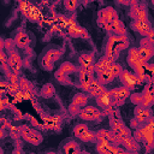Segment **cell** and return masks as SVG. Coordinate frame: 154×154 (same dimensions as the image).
<instances>
[{
	"label": "cell",
	"instance_id": "cell-7",
	"mask_svg": "<svg viewBox=\"0 0 154 154\" xmlns=\"http://www.w3.org/2000/svg\"><path fill=\"white\" fill-rule=\"evenodd\" d=\"M109 93H111V96H112V106H120L129 97L131 90H129L128 88H125L123 85V87L114 88V89L109 90Z\"/></svg>",
	"mask_w": 154,
	"mask_h": 154
},
{
	"label": "cell",
	"instance_id": "cell-40",
	"mask_svg": "<svg viewBox=\"0 0 154 154\" xmlns=\"http://www.w3.org/2000/svg\"><path fill=\"white\" fill-rule=\"evenodd\" d=\"M45 122H46L45 126L48 128V129H53V128L59 126V122L57 120V118H46Z\"/></svg>",
	"mask_w": 154,
	"mask_h": 154
},
{
	"label": "cell",
	"instance_id": "cell-46",
	"mask_svg": "<svg viewBox=\"0 0 154 154\" xmlns=\"http://www.w3.org/2000/svg\"><path fill=\"white\" fill-rule=\"evenodd\" d=\"M141 125H142V124H141L135 117L130 120V128H132V129H136V128H138V126H141Z\"/></svg>",
	"mask_w": 154,
	"mask_h": 154
},
{
	"label": "cell",
	"instance_id": "cell-21",
	"mask_svg": "<svg viewBox=\"0 0 154 154\" xmlns=\"http://www.w3.org/2000/svg\"><path fill=\"white\" fill-rule=\"evenodd\" d=\"M112 63H113V61H112L108 57H106V55L101 57L96 63H94L95 72H96V73H99V72H102V71L108 70V67H109V65H111Z\"/></svg>",
	"mask_w": 154,
	"mask_h": 154
},
{
	"label": "cell",
	"instance_id": "cell-17",
	"mask_svg": "<svg viewBox=\"0 0 154 154\" xmlns=\"http://www.w3.org/2000/svg\"><path fill=\"white\" fill-rule=\"evenodd\" d=\"M120 146H123L124 149L128 150V152H138V149H140V144H138V142H137L131 135H129V136H124V137L122 138Z\"/></svg>",
	"mask_w": 154,
	"mask_h": 154
},
{
	"label": "cell",
	"instance_id": "cell-49",
	"mask_svg": "<svg viewBox=\"0 0 154 154\" xmlns=\"http://www.w3.org/2000/svg\"><path fill=\"white\" fill-rule=\"evenodd\" d=\"M84 4H89V2H93V1H95V0H82Z\"/></svg>",
	"mask_w": 154,
	"mask_h": 154
},
{
	"label": "cell",
	"instance_id": "cell-18",
	"mask_svg": "<svg viewBox=\"0 0 154 154\" xmlns=\"http://www.w3.org/2000/svg\"><path fill=\"white\" fill-rule=\"evenodd\" d=\"M13 41L16 43V47H18V48H26L30 43V38H29L28 34L22 31V30L16 32V35L13 37Z\"/></svg>",
	"mask_w": 154,
	"mask_h": 154
},
{
	"label": "cell",
	"instance_id": "cell-34",
	"mask_svg": "<svg viewBox=\"0 0 154 154\" xmlns=\"http://www.w3.org/2000/svg\"><path fill=\"white\" fill-rule=\"evenodd\" d=\"M129 97H130V101H131L135 106H142V101H143V95H142V93H130Z\"/></svg>",
	"mask_w": 154,
	"mask_h": 154
},
{
	"label": "cell",
	"instance_id": "cell-2",
	"mask_svg": "<svg viewBox=\"0 0 154 154\" xmlns=\"http://www.w3.org/2000/svg\"><path fill=\"white\" fill-rule=\"evenodd\" d=\"M63 55V51L59 46L49 45L43 48L42 53L38 57V65L45 71H52L55 61Z\"/></svg>",
	"mask_w": 154,
	"mask_h": 154
},
{
	"label": "cell",
	"instance_id": "cell-1",
	"mask_svg": "<svg viewBox=\"0 0 154 154\" xmlns=\"http://www.w3.org/2000/svg\"><path fill=\"white\" fill-rule=\"evenodd\" d=\"M129 47V38L126 35H116L112 34L108 36L105 48V55L108 57L112 61H116L120 52Z\"/></svg>",
	"mask_w": 154,
	"mask_h": 154
},
{
	"label": "cell",
	"instance_id": "cell-38",
	"mask_svg": "<svg viewBox=\"0 0 154 154\" xmlns=\"http://www.w3.org/2000/svg\"><path fill=\"white\" fill-rule=\"evenodd\" d=\"M18 85H19V89L23 90V91H29L31 90V85L29 83V81L24 77H20L19 81H18Z\"/></svg>",
	"mask_w": 154,
	"mask_h": 154
},
{
	"label": "cell",
	"instance_id": "cell-8",
	"mask_svg": "<svg viewBox=\"0 0 154 154\" xmlns=\"http://www.w3.org/2000/svg\"><path fill=\"white\" fill-rule=\"evenodd\" d=\"M7 65L10 67V71L19 75V72L23 67V60H22V57L19 55V53L16 49L7 53Z\"/></svg>",
	"mask_w": 154,
	"mask_h": 154
},
{
	"label": "cell",
	"instance_id": "cell-11",
	"mask_svg": "<svg viewBox=\"0 0 154 154\" xmlns=\"http://www.w3.org/2000/svg\"><path fill=\"white\" fill-rule=\"evenodd\" d=\"M111 128H112V132L124 137V136H129L131 135V130L122 122V119L118 118H111Z\"/></svg>",
	"mask_w": 154,
	"mask_h": 154
},
{
	"label": "cell",
	"instance_id": "cell-19",
	"mask_svg": "<svg viewBox=\"0 0 154 154\" xmlns=\"http://www.w3.org/2000/svg\"><path fill=\"white\" fill-rule=\"evenodd\" d=\"M106 90V87L103 85V84H101L96 78H93V81L90 82V85H89V89H88V94L90 95V96H97V95H100L101 93H103Z\"/></svg>",
	"mask_w": 154,
	"mask_h": 154
},
{
	"label": "cell",
	"instance_id": "cell-6",
	"mask_svg": "<svg viewBox=\"0 0 154 154\" xmlns=\"http://www.w3.org/2000/svg\"><path fill=\"white\" fill-rule=\"evenodd\" d=\"M118 77L120 78L122 84L125 88H128L129 90H132V89L136 88V85L141 84V82L137 78V76L135 75V72H131V71H128V70H124V69H123V71L120 72V75Z\"/></svg>",
	"mask_w": 154,
	"mask_h": 154
},
{
	"label": "cell",
	"instance_id": "cell-20",
	"mask_svg": "<svg viewBox=\"0 0 154 154\" xmlns=\"http://www.w3.org/2000/svg\"><path fill=\"white\" fill-rule=\"evenodd\" d=\"M95 63V54L91 53V52H87V53H83L78 57V64H79V67H88L90 65H94Z\"/></svg>",
	"mask_w": 154,
	"mask_h": 154
},
{
	"label": "cell",
	"instance_id": "cell-48",
	"mask_svg": "<svg viewBox=\"0 0 154 154\" xmlns=\"http://www.w3.org/2000/svg\"><path fill=\"white\" fill-rule=\"evenodd\" d=\"M4 45H5V40L0 37V51H4Z\"/></svg>",
	"mask_w": 154,
	"mask_h": 154
},
{
	"label": "cell",
	"instance_id": "cell-24",
	"mask_svg": "<svg viewBox=\"0 0 154 154\" xmlns=\"http://www.w3.org/2000/svg\"><path fill=\"white\" fill-rule=\"evenodd\" d=\"M111 26H112V32L116 35H126V29L123 24V22L118 18L113 19L111 22Z\"/></svg>",
	"mask_w": 154,
	"mask_h": 154
},
{
	"label": "cell",
	"instance_id": "cell-33",
	"mask_svg": "<svg viewBox=\"0 0 154 154\" xmlns=\"http://www.w3.org/2000/svg\"><path fill=\"white\" fill-rule=\"evenodd\" d=\"M54 77H55V79H57L59 83H61V84H70V83H71V79H70L69 75H65V73L60 72L59 70L55 71Z\"/></svg>",
	"mask_w": 154,
	"mask_h": 154
},
{
	"label": "cell",
	"instance_id": "cell-4",
	"mask_svg": "<svg viewBox=\"0 0 154 154\" xmlns=\"http://www.w3.org/2000/svg\"><path fill=\"white\" fill-rule=\"evenodd\" d=\"M78 117L83 120H87V122H93V120H97L102 117V112L99 107H95V106H83L78 113Z\"/></svg>",
	"mask_w": 154,
	"mask_h": 154
},
{
	"label": "cell",
	"instance_id": "cell-37",
	"mask_svg": "<svg viewBox=\"0 0 154 154\" xmlns=\"http://www.w3.org/2000/svg\"><path fill=\"white\" fill-rule=\"evenodd\" d=\"M79 5V0H64V6L67 11H75Z\"/></svg>",
	"mask_w": 154,
	"mask_h": 154
},
{
	"label": "cell",
	"instance_id": "cell-39",
	"mask_svg": "<svg viewBox=\"0 0 154 154\" xmlns=\"http://www.w3.org/2000/svg\"><path fill=\"white\" fill-rule=\"evenodd\" d=\"M143 95V101H142V106H146V107H150L154 102V94H144L142 93Z\"/></svg>",
	"mask_w": 154,
	"mask_h": 154
},
{
	"label": "cell",
	"instance_id": "cell-13",
	"mask_svg": "<svg viewBox=\"0 0 154 154\" xmlns=\"http://www.w3.org/2000/svg\"><path fill=\"white\" fill-rule=\"evenodd\" d=\"M59 150L61 153H65V154H75V153H78L79 152V143L77 141H75L73 138H65L60 143Z\"/></svg>",
	"mask_w": 154,
	"mask_h": 154
},
{
	"label": "cell",
	"instance_id": "cell-10",
	"mask_svg": "<svg viewBox=\"0 0 154 154\" xmlns=\"http://www.w3.org/2000/svg\"><path fill=\"white\" fill-rule=\"evenodd\" d=\"M77 71H78L79 87H81L84 91H88L89 85H90V82L93 81L95 72H91V71H89V70H87V69H83V67H79Z\"/></svg>",
	"mask_w": 154,
	"mask_h": 154
},
{
	"label": "cell",
	"instance_id": "cell-14",
	"mask_svg": "<svg viewBox=\"0 0 154 154\" xmlns=\"http://www.w3.org/2000/svg\"><path fill=\"white\" fill-rule=\"evenodd\" d=\"M131 28L135 31H137L138 34H141L142 36H147V34L153 29L149 19H147V20H137V19H134L131 22Z\"/></svg>",
	"mask_w": 154,
	"mask_h": 154
},
{
	"label": "cell",
	"instance_id": "cell-30",
	"mask_svg": "<svg viewBox=\"0 0 154 154\" xmlns=\"http://www.w3.org/2000/svg\"><path fill=\"white\" fill-rule=\"evenodd\" d=\"M78 140H81L82 142H95L96 141V134H95V131H91L90 129H87L78 137Z\"/></svg>",
	"mask_w": 154,
	"mask_h": 154
},
{
	"label": "cell",
	"instance_id": "cell-45",
	"mask_svg": "<svg viewBox=\"0 0 154 154\" xmlns=\"http://www.w3.org/2000/svg\"><path fill=\"white\" fill-rule=\"evenodd\" d=\"M153 45H154L153 41H150L148 37L143 36V38L141 40V45H140V46H143V47H144V46H153Z\"/></svg>",
	"mask_w": 154,
	"mask_h": 154
},
{
	"label": "cell",
	"instance_id": "cell-50",
	"mask_svg": "<svg viewBox=\"0 0 154 154\" xmlns=\"http://www.w3.org/2000/svg\"><path fill=\"white\" fill-rule=\"evenodd\" d=\"M0 152H2V150H1V148H0Z\"/></svg>",
	"mask_w": 154,
	"mask_h": 154
},
{
	"label": "cell",
	"instance_id": "cell-23",
	"mask_svg": "<svg viewBox=\"0 0 154 154\" xmlns=\"http://www.w3.org/2000/svg\"><path fill=\"white\" fill-rule=\"evenodd\" d=\"M137 51H138V54H140L141 59L143 61H146V63H148L150 60V58L153 57V54H154L153 46H144V47L143 46H140L137 48Z\"/></svg>",
	"mask_w": 154,
	"mask_h": 154
},
{
	"label": "cell",
	"instance_id": "cell-29",
	"mask_svg": "<svg viewBox=\"0 0 154 154\" xmlns=\"http://www.w3.org/2000/svg\"><path fill=\"white\" fill-rule=\"evenodd\" d=\"M96 134V141H109L112 138V130H106V129H101L99 131L95 132ZM112 143V142H111Z\"/></svg>",
	"mask_w": 154,
	"mask_h": 154
},
{
	"label": "cell",
	"instance_id": "cell-32",
	"mask_svg": "<svg viewBox=\"0 0 154 154\" xmlns=\"http://www.w3.org/2000/svg\"><path fill=\"white\" fill-rule=\"evenodd\" d=\"M87 129H89L87 124H84V123H77V124H75V126H73V129H72V134H73L75 137L78 138Z\"/></svg>",
	"mask_w": 154,
	"mask_h": 154
},
{
	"label": "cell",
	"instance_id": "cell-12",
	"mask_svg": "<svg viewBox=\"0 0 154 154\" xmlns=\"http://www.w3.org/2000/svg\"><path fill=\"white\" fill-rule=\"evenodd\" d=\"M126 61H128L129 66H130L132 70H135L136 67H138V66H141V65H143V64L146 63V61H143V60L141 59V57H140L138 51H137L136 47L129 48L128 55H126Z\"/></svg>",
	"mask_w": 154,
	"mask_h": 154
},
{
	"label": "cell",
	"instance_id": "cell-41",
	"mask_svg": "<svg viewBox=\"0 0 154 154\" xmlns=\"http://www.w3.org/2000/svg\"><path fill=\"white\" fill-rule=\"evenodd\" d=\"M14 47H16V43H14L13 38H7V40H5L4 49H6L7 53H10L11 51H14Z\"/></svg>",
	"mask_w": 154,
	"mask_h": 154
},
{
	"label": "cell",
	"instance_id": "cell-26",
	"mask_svg": "<svg viewBox=\"0 0 154 154\" xmlns=\"http://www.w3.org/2000/svg\"><path fill=\"white\" fill-rule=\"evenodd\" d=\"M60 72H63V73H65V75H72V73H76L77 72V67H76V65L75 64H72V63H70V61H65V63H63L60 66H59V69H58Z\"/></svg>",
	"mask_w": 154,
	"mask_h": 154
},
{
	"label": "cell",
	"instance_id": "cell-44",
	"mask_svg": "<svg viewBox=\"0 0 154 154\" xmlns=\"http://www.w3.org/2000/svg\"><path fill=\"white\" fill-rule=\"evenodd\" d=\"M7 76H8L10 83H18V81H19L18 73H14V72H12V71H8V72H7Z\"/></svg>",
	"mask_w": 154,
	"mask_h": 154
},
{
	"label": "cell",
	"instance_id": "cell-22",
	"mask_svg": "<svg viewBox=\"0 0 154 154\" xmlns=\"http://www.w3.org/2000/svg\"><path fill=\"white\" fill-rule=\"evenodd\" d=\"M67 32H69L71 36H75V37H87V36H88V34H87V31L84 30V28L79 26V25L76 24V23L70 24V26L67 28Z\"/></svg>",
	"mask_w": 154,
	"mask_h": 154
},
{
	"label": "cell",
	"instance_id": "cell-43",
	"mask_svg": "<svg viewBox=\"0 0 154 154\" xmlns=\"http://www.w3.org/2000/svg\"><path fill=\"white\" fill-rule=\"evenodd\" d=\"M67 111H69V113H70L71 116H78V113H79V111H81V107H78V106H76V105H73V103L71 102V105L69 106Z\"/></svg>",
	"mask_w": 154,
	"mask_h": 154
},
{
	"label": "cell",
	"instance_id": "cell-5",
	"mask_svg": "<svg viewBox=\"0 0 154 154\" xmlns=\"http://www.w3.org/2000/svg\"><path fill=\"white\" fill-rule=\"evenodd\" d=\"M154 122H153V117L147 120L146 123H143L140 128L142 131V142L147 146V147H152L153 146V140H154Z\"/></svg>",
	"mask_w": 154,
	"mask_h": 154
},
{
	"label": "cell",
	"instance_id": "cell-47",
	"mask_svg": "<svg viewBox=\"0 0 154 154\" xmlns=\"http://www.w3.org/2000/svg\"><path fill=\"white\" fill-rule=\"evenodd\" d=\"M135 1H137V0H117V2H119L120 5H131Z\"/></svg>",
	"mask_w": 154,
	"mask_h": 154
},
{
	"label": "cell",
	"instance_id": "cell-16",
	"mask_svg": "<svg viewBox=\"0 0 154 154\" xmlns=\"http://www.w3.org/2000/svg\"><path fill=\"white\" fill-rule=\"evenodd\" d=\"M95 100H96V103L97 106L101 108V109H107L109 107H112V96H111V93L109 90H105L103 93H101L100 95L95 96Z\"/></svg>",
	"mask_w": 154,
	"mask_h": 154
},
{
	"label": "cell",
	"instance_id": "cell-35",
	"mask_svg": "<svg viewBox=\"0 0 154 154\" xmlns=\"http://www.w3.org/2000/svg\"><path fill=\"white\" fill-rule=\"evenodd\" d=\"M108 70L111 71V73L114 76V78L116 77H118L119 75H120V72L123 71V67H122V65H119L118 63H116V61H113L111 65H109V67H108Z\"/></svg>",
	"mask_w": 154,
	"mask_h": 154
},
{
	"label": "cell",
	"instance_id": "cell-15",
	"mask_svg": "<svg viewBox=\"0 0 154 154\" xmlns=\"http://www.w3.org/2000/svg\"><path fill=\"white\" fill-rule=\"evenodd\" d=\"M134 116L135 118L141 123H146L147 120H149L153 116L152 113V109L150 107H146V106H136L135 107V111H134Z\"/></svg>",
	"mask_w": 154,
	"mask_h": 154
},
{
	"label": "cell",
	"instance_id": "cell-27",
	"mask_svg": "<svg viewBox=\"0 0 154 154\" xmlns=\"http://www.w3.org/2000/svg\"><path fill=\"white\" fill-rule=\"evenodd\" d=\"M87 102H88V95L84 94V93H77L72 97V103L76 105V106H78V107H81V108L83 106H85Z\"/></svg>",
	"mask_w": 154,
	"mask_h": 154
},
{
	"label": "cell",
	"instance_id": "cell-9",
	"mask_svg": "<svg viewBox=\"0 0 154 154\" xmlns=\"http://www.w3.org/2000/svg\"><path fill=\"white\" fill-rule=\"evenodd\" d=\"M118 18V14H117V11L112 7V6H107V7H103L97 13V23L99 25H103L105 23H111L113 19Z\"/></svg>",
	"mask_w": 154,
	"mask_h": 154
},
{
	"label": "cell",
	"instance_id": "cell-36",
	"mask_svg": "<svg viewBox=\"0 0 154 154\" xmlns=\"http://www.w3.org/2000/svg\"><path fill=\"white\" fill-rule=\"evenodd\" d=\"M0 66L6 73L10 71V67L7 65V54L5 53V51H0Z\"/></svg>",
	"mask_w": 154,
	"mask_h": 154
},
{
	"label": "cell",
	"instance_id": "cell-25",
	"mask_svg": "<svg viewBox=\"0 0 154 154\" xmlns=\"http://www.w3.org/2000/svg\"><path fill=\"white\" fill-rule=\"evenodd\" d=\"M96 75H97V76H96V79H97L101 84H103V85H106V84L111 83V82L114 79V76L111 73V71H109V70H106V71L99 72V73H96Z\"/></svg>",
	"mask_w": 154,
	"mask_h": 154
},
{
	"label": "cell",
	"instance_id": "cell-31",
	"mask_svg": "<svg viewBox=\"0 0 154 154\" xmlns=\"http://www.w3.org/2000/svg\"><path fill=\"white\" fill-rule=\"evenodd\" d=\"M54 93H55L54 87H53V84H51V83L45 84V85L41 88V90H40V95L43 96V97H52V96L54 95Z\"/></svg>",
	"mask_w": 154,
	"mask_h": 154
},
{
	"label": "cell",
	"instance_id": "cell-42",
	"mask_svg": "<svg viewBox=\"0 0 154 154\" xmlns=\"http://www.w3.org/2000/svg\"><path fill=\"white\" fill-rule=\"evenodd\" d=\"M144 94H154L153 91V82L152 81H148L144 83V88H143V91Z\"/></svg>",
	"mask_w": 154,
	"mask_h": 154
},
{
	"label": "cell",
	"instance_id": "cell-3",
	"mask_svg": "<svg viewBox=\"0 0 154 154\" xmlns=\"http://www.w3.org/2000/svg\"><path fill=\"white\" fill-rule=\"evenodd\" d=\"M19 134L22 136V138L26 142H29L32 146H37L42 142V135L40 131L31 129L29 126H20L19 128Z\"/></svg>",
	"mask_w": 154,
	"mask_h": 154
},
{
	"label": "cell",
	"instance_id": "cell-28",
	"mask_svg": "<svg viewBox=\"0 0 154 154\" xmlns=\"http://www.w3.org/2000/svg\"><path fill=\"white\" fill-rule=\"evenodd\" d=\"M109 141H95V150L100 154H108L109 152Z\"/></svg>",
	"mask_w": 154,
	"mask_h": 154
}]
</instances>
